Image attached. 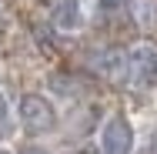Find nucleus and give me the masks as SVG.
Wrapping results in <instances>:
<instances>
[{
	"label": "nucleus",
	"mask_w": 157,
	"mask_h": 154,
	"mask_svg": "<svg viewBox=\"0 0 157 154\" xmlns=\"http://www.w3.org/2000/svg\"><path fill=\"white\" fill-rule=\"evenodd\" d=\"M17 121L30 134H54L57 131V107L47 94L30 91L17 101Z\"/></svg>",
	"instance_id": "1"
},
{
	"label": "nucleus",
	"mask_w": 157,
	"mask_h": 154,
	"mask_svg": "<svg viewBox=\"0 0 157 154\" xmlns=\"http://www.w3.org/2000/svg\"><path fill=\"white\" fill-rule=\"evenodd\" d=\"M97 144H100V154H134L137 148V131L124 111H114L107 114L104 124H100V134H97Z\"/></svg>",
	"instance_id": "2"
},
{
	"label": "nucleus",
	"mask_w": 157,
	"mask_h": 154,
	"mask_svg": "<svg viewBox=\"0 0 157 154\" xmlns=\"http://www.w3.org/2000/svg\"><path fill=\"white\" fill-rule=\"evenodd\" d=\"M127 57V77L134 84H154L157 81V47L154 44H134L124 54Z\"/></svg>",
	"instance_id": "3"
},
{
	"label": "nucleus",
	"mask_w": 157,
	"mask_h": 154,
	"mask_svg": "<svg viewBox=\"0 0 157 154\" xmlns=\"http://www.w3.org/2000/svg\"><path fill=\"white\" fill-rule=\"evenodd\" d=\"M50 24L60 34H80L87 24V10L80 0H57L54 10H50Z\"/></svg>",
	"instance_id": "4"
},
{
	"label": "nucleus",
	"mask_w": 157,
	"mask_h": 154,
	"mask_svg": "<svg viewBox=\"0 0 157 154\" xmlns=\"http://www.w3.org/2000/svg\"><path fill=\"white\" fill-rule=\"evenodd\" d=\"M94 67L104 77H127V57L124 50H100L94 57Z\"/></svg>",
	"instance_id": "5"
},
{
	"label": "nucleus",
	"mask_w": 157,
	"mask_h": 154,
	"mask_svg": "<svg viewBox=\"0 0 157 154\" xmlns=\"http://www.w3.org/2000/svg\"><path fill=\"white\" fill-rule=\"evenodd\" d=\"M130 10H134V20L144 30L157 27V0H130Z\"/></svg>",
	"instance_id": "6"
},
{
	"label": "nucleus",
	"mask_w": 157,
	"mask_h": 154,
	"mask_svg": "<svg viewBox=\"0 0 157 154\" xmlns=\"http://www.w3.org/2000/svg\"><path fill=\"white\" fill-rule=\"evenodd\" d=\"M97 7L110 14V10H117V7H124V0H97Z\"/></svg>",
	"instance_id": "7"
},
{
	"label": "nucleus",
	"mask_w": 157,
	"mask_h": 154,
	"mask_svg": "<svg viewBox=\"0 0 157 154\" xmlns=\"http://www.w3.org/2000/svg\"><path fill=\"white\" fill-rule=\"evenodd\" d=\"M20 154H50V151H44V148H27V151H20Z\"/></svg>",
	"instance_id": "8"
},
{
	"label": "nucleus",
	"mask_w": 157,
	"mask_h": 154,
	"mask_svg": "<svg viewBox=\"0 0 157 154\" xmlns=\"http://www.w3.org/2000/svg\"><path fill=\"white\" fill-rule=\"evenodd\" d=\"M7 114V101H3V94H0V117Z\"/></svg>",
	"instance_id": "9"
}]
</instances>
